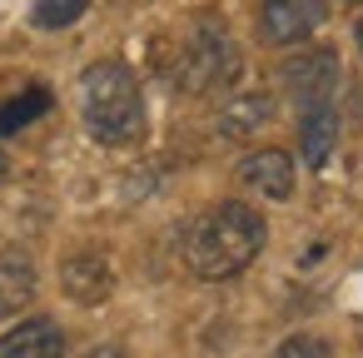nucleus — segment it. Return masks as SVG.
<instances>
[{
  "instance_id": "14",
  "label": "nucleus",
  "mask_w": 363,
  "mask_h": 358,
  "mask_svg": "<svg viewBox=\"0 0 363 358\" xmlns=\"http://www.w3.org/2000/svg\"><path fill=\"white\" fill-rule=\"evenodd\" d=\"M279 358H328V343L313 338V333H294V338H284Z\"/></svg>"
},
{
  "instance_id": "5",
  "label": "nucleus",
  "mask_w": 363,
  "mask_h": 358,
  "mask_svg": "<svg viewBox=\"0 0 363 358\" xmlns=\"http://www.w3.org/2000/svg\"><path fill=\"white\" fill-rule=\"evenodd\" d=\"M284 85H289V95L303 110L333 100V90H338V55L333 50H303V55H294L284 65Z\"/></svg>"
},
{
  "instance_id": "1",
  "label": "nucleus",
  "mask_w": 363,
  "mask_h": 358,
  "mask_svg": "<svg viewBox=\"0 0 363 358\" xmlns=\"http://www.w3.org/2000/svg\"><path fill=\"white\" fill-rule=\"evenodd\" d=\"M264 249V219L249 209V204H219L209 209L189 239H184V259H189V274L199 279H234L244 274Z\"/></svg>"
},
{
  "instance_id": "12",
  "label": "nucleus",
  "mask_w": 363,
  "mask_h": 358,
  "mask_svg": "<svg viewBox=\"0 0 363 358\" xmlns=\"http://www.w3.org/2000/svg\"><path fill=\"white\" fill-rule=\"evenodd\" d=\"M50 110V90L45 85H35V90H26V95H16L11 105H0V135H16L21 125H30L35 115H45Z\"/></svg>"
},
{
  "instance_id": "9",
  "label": "nucleus",
  "mask_w": 363,
  "mask_h": 358,
  "mask_svg": "<svg viewBox=\"0 0 363 358\" xmlns=\"http://www.w3.org/2000/svg\"><path fill=\"white\" fill-rule=\"evenodd\" d=\"M60 353H65V333L55 318H30L0 338V358H60Z\"/></svg>"
},
{
  "instance_id": "2",
  "label": "nucleus",
  "mask_w": 363,
  "mask_h": 358,
  "mask_svg": "<svg viewBox=\"0 0 363 358\" xmlns=\"http://www.w3.org/2000/svg\"><path fill=\"white\" fill-rule=\"evenodd\" d=\"M80 115L100 145H135L145 135V95L130 65L100 60L80 75Z\"/></svg>"
},
{
  "instance_id": "18",
  "label": "nucleus",
  "mask_w": 363,
  "mask_h": 358,
  "mask_svg": "<svg viewBox=\"0 0 363 358\" xmlns=\"http://www.w3.org/2000/svg\"><path fill=\"white\" fill-rule=\"evenodd\" d=\"M348 6H363V0H348Z\"/></svg>"
},
{
  "instance_id": "10",
  "label": "nucleus",
  "mask_w": 363,
  "mask_h": 358,
  "mask_svg": "<svg viewBox=\"0 0 363 358\" xmlns=\"http://www.w3.org/2000/svg\"><path fill=\"white\" fill-rule=\"evenodd\" d=\"M333 140H338V115H333V105H328V100H323V105H308L303 120H298V150H303V160H308L313 169L333 155Z\"/></svg>"
},
{
  "instance_id": "16",
  "label": "nucleus",
  "mask_w": 363,
  "mask_h": 358,
  "mask_svg": "<svg viewBox=\"0 0 363 358\" xmlns=\"http://www.w3.org/2000/svg\"><path fill=\"white\" fill-rule=\"evenodd\" d=\"M11 174V160H6V150H0V179H6Z\"/></svg>"
},
{
  "instance_id": "15",
  "label": "nucleus",
  "mask_w": 363,
  "mask_h": 358,
  "mask_svg": "<svg viewBox=\"0 0 363 358\" xmlns=\"http://www.w3.org/2000/svg\"><path fill=\"white\" fill-rule=\"evenodd\" d=\"M85 358H130V353H125L120 343H95V348H90Z\"/></svg>"
},
{
  "instance_id": "6",
  "label": "nucleus",
  "mask_w": 363,
  "mask_h": 358,
  "mask_svg": "<svg viewBox=\"0 0 363 358\" xmlns=\"http://www.w3.org/2000/svg\"><path fill=\"white\" fill-rule=\"evenodd\" d=\"M60 289H65L75 303L95 308V303H105V298L115 293V269H110L105 254H70V259L60 264Z\"/></svg>"
},
{
  "instance_id": "4",
  "label": "nucleus",
  "mask_w": 363,
  "mask_h": 358,
  "mask_svg": "<svg viewBox=\"0 0 363 358\" xmlns=\"http://www.w3.org/2000/svg\"><path fill=\"white\" fill-rule=\"evenodd\" d=\"M264 40L274 45H298L328 21V0H264Z\"/></svg>"
},
{
  "instance_id": "17",
  "label": "nucleus",
  "mask_w": 363,
  "mask_h": 358,
  "mask_svg": "<svg viewBox=\"0 0 363 358\" xmlns=\"http://www.w3.org/2000/svg\"><path fill=\"white\" fill-rule=\"evenodd\" d=\"M358 45H363V21H358Z\"/></svg>"
},
{
  "instance_id": "13",
  "label": "nucleus",
  "mask_w": 363,
  "mask_h": 358,
  "mask_svg": "<svg viewBox=\"0 0 363 358\" xmlns=\"http://www.w3.org/2000/svg\"><path fill=\"white\" fill-rule=\"evenodd\" d=\"M85 11H90V0H35L30 21H35L40 30H65V26H75Z\"/></svg>"
},
{
  "instance_id": "11",
  "label": "nucleus",
  "mask_w": 363,
  "mask_h": 358,
  "mask_svg": "<svg viewBox=\"0 0 363 358\" xmlns=\"http://www.w3.org/2000/svg\"><path fill=\"white\" fill-rule=\"evenodd\" d=\"M274 120V100L259 90V95H239V100H229L224 110H219V135H229V140H244V135H254V130H264Z\"/></svg>"
},
{
  "instance_id": "3",
  "label": "nucleus",
  "mask_w": 363,
  "mask_h": 358,
  "mask_svg": "<svg viewBox=\"0 0 363 358\" xmlns=\"http://www.w3.org/2000/svg\"><path fill=\"white\" fill-rule=\"evenodd\" d=\"M234 70H239V50H234L229 30H224L214 16H204V21L189 30V40H184V50H179V60H174L179 90H219V85L234 80Z\"/></svg>"
},
{
  "instance_id": "7",
  "label": "nucleus",
  "mask_w": 363,
  "mask_h": 358,
  "mask_svg": "<svg viewBox=\"0 0 363 358\" xmlns=\"http://www.w3.org/2000/svg\"><path fill=\"white\" fill-rule=\"evenodd\" d=\"M239 179L269 199H289L294 194V160L284 150H259V155H244L239 160Z\"/></svg>"
},
{
  "instance_id": "8",
  "label": "nucleus",
  "mask_w": 363,
  "mask_h": 358,
  "mask_svg": "<svg viewBox=\"0 0 363 358\" xmlns=\"http://www.w3.org/2000/svg\"><path fill=\"white\" fill-rule=\"evenodd\" d=\"M30 298H35V264H30V254L16 249V244H0V318L21 313Z\"/></svg>"
}]
</instances>
